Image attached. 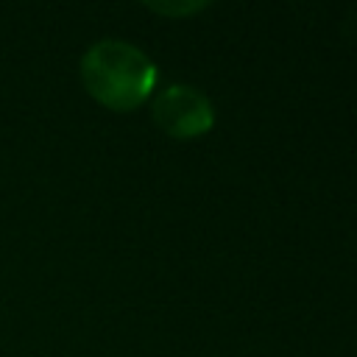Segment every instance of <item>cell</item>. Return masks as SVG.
<instances>
[{
	"label": "cell",
	"mask_w": 357,
	"mask_h": 357,
	"mask_svg": "<svg viewBox=\"0 0 357 357\" xmlns=\"http://www.w3.org/2000/svg\"><path fill=\"white\" fill-rule=\"evenodd\" d=\"M151 11L156 14H167V17H187V14H195L201 8H206L209 3L206 0H192V3H176V0H167V3H145Z\"/></svg>",
	"instance_id": "cell-3"
},
{
	"label": "cell",
	"mask_w": 357,
	"mask_h": 357,
	"mask_svg": "<svg viewBox=\"0 0 357 357\" xmlns=\"http://www.w3.org/2000/svg\"><path fill=\"white\" fill-rule=\"evenodd\" d=\"M153 123L176 139H192L215 126V109L209 98L190 84H170L156 92L151 103Z\"/></svg>",
	"instance_id": "cell-2"
},
{
	"label": "cell",
	"mask_w": 357,
	"mask_h": 357,
	"mask_svg": "<svg viewBox=\"0 0 357 357\" xmlns=\"http://www.w3.org/2000/svg\"><path fill=\"white\" fill-rule=\"evenodd\" d=\"M84 89L114 112L145 103L159 81L153 59L126 39H98L81 56Z\"/></svg>",
	"instance_id": "cell-1"
}]
</instances>
